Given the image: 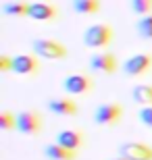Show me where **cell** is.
Returning <instances> with one entry per match:
<instances>
[{"label":"cell","instance_id":"6da1fadb","mask_svg":"<svg viewBox=\"0 0 152 160\" xmlns=\"http://www.w3.org/2000/svg\"><path fill=\"white\" fill-rule=\"evenodd\" d=\"M31 50L38 58H48V60H63L69 56V50L63 42L59 40H48V38H35L31 40Z\"/></svg>","mask_w":152,"mask_h":160},{"label":"cell","instance_id":"7a4b0ae2","mask_svg":"<svg viewBox=\"0 0 152 160\" xmlns=\"http://www.w3.org/2000/svg\"><path fill=\"white\" fill-rule=\"evenodd\" d=\"M113 36L115 31L108 23H94L83 31L81 40L88 48H106L113 42Z\"/></svg>","mask_w":152,"mask_h":160},{"label":"cell","instance_id":"3957f363","mask_svg":"<svg viewBox=\"0 0 152 160\" xmlns=\"http://www.w3.org/2000/svg\"><path fill=\"white\" fill-rule=\"evenodd\" d=\"M123 119V106L117 102H102L94 110V123L102 127H115Z\"/></svg>","mask_w":152,"mask_h":160},{"label":"cell","instance_id":"277c9868","mask_svg":"<svg viewBox=\"0 0 152 160\" xmlns=\"http://www.w3.org/2000/svg\"><path fill=\"white\" fill-rule=\"evenodd\" d=\"M121 69L127 77H142V75L152 71V54H148V52L134 54V56H129L123 62Z\"/></svg>","mask_w":152,"mask_h":160},{"label":"cell","instance_id":"5b68a950","mask_svg":"<svg viewBox=\"0 0 152 160\" xmlns=\"http://www.w3.org/2000/svg\"><path fill=\"white\" fill-rule=\"evenodd\" d=\"M42 114L38 110H21L17 112V131L21 135H38L42 131Z\"/></svg>","mask_w":152,"mask_h":160},{"label":"cell","instance_id":"8992f818","mask_svg":"<svg viewBox=\"0 0 152 160\" xmlns=\"http://www.w3.org/2000/svg\"><path fill=\"white\" fill-rule=\"evenodd\" d=\"M94 88V79L86 73H73V75H67L63 79V89L69 96H81L92 92Z\"/></svg>","mask_w":152,"mask_h":160},{"label":"cell","instance_id":"52a82bcc","mask_svg":"<svg viewBox=\"0 0 152 160\" xmlns=\"http://www.w3.org/2000/svg\"><path fill=\"white\" fill-rule=\"evenodd\" d=\"M119 156L125 160H152V146L144 142H125L119 146Z\"/></svg>","mask_w":152,"mask_h":160},{"label":"cell","instance_id":"ba28073f","mask_svg":"<svg viewBox=\"0 0 152 160\" xmlns=\"http://www.w3.org/2000/svg\"><path fill=\"white\" fill-rule=\"evenodd\" d=\"M90 69L102 75H113L119 69V60L113 52H94L90 56Z\"/></svg>","mask_w":152,"mask_h":160},{"label":"cell","instance_id":"9c48e42d","mask_svg":"<svg viewBox=\"0 0 152 160\" xmlns=\"http://www.w3.org/2000/svg\"><path fill=\"white\" fill-rule=\"evenodd\" d=\"M29 19L40 23H50L59 19V6L50 2H29Z\"/></svg>","mask_w":152,"mask_h":160},{"label":"cell","instance_id":"30bf717a","mask_svg":"<svg viewBox=\"0 0 152 160\" xmlns=\"http://www.w3.org/2000/svg\"><path fill=\"white\" fill-rule=\"evenodd\" d=\"M13 71L17 75H38L40 58L35 54H17V56H13Z\"/></svg>","mask_w":152,"mask_h":160},{"label":"cell","instance_id":"8fae6325","mask_svg":"<svg viewBox=\"0 0 152 160\" xmlns=\"http://www.w3.org/2000/svg\"><path fill=\"white\" fill-rule=\"evenodd\" d=\"M54 143H59V146L71 150V152H77L86 143V135H83L81 129H63V131L56 133Z\"/></svg>","mask_w":152,"mask_h":160},{"label":"cell","instance_id":"7c38bea8","mask_svg":"<svg viewBox=\"0 0 152 160\" xmlns=\"http://www.w3.org/2000/svg\"><path fill=\"white\" fill-rule=\"evenodd\" d=\"M46 108L52 114H59V117H73L77 114V102L71 100L69 96H59V98H50L46 102Z\"/></svg>","mask_w":152,"mask_h":160},{"label":"cell","instance_id":"4fadbf2b","mask_svg":"<svg viewBox=\"0 0 152 160\" xmlns=\"http://www.w3.org/2000/svg\"><path fill=\"white\" fill-rule=\"evenodd\" d=\"M44 158L48 160H77V152L63 148L59 143H48L44 146Z\"/></svg>","mask_w":152,"mask_h":160},{"label":"cell","instance_id":"5bb4252c","mask_svg":"<svg viewBox=\"0 0 152 160\" xmlns=\"http://www.w3.org/2000/svg\"><path fill=\"white\" fill-rule=\"evenodd\" d=\"M131 98H134V102L142 104V108L152 106V85H148V83H138V85H134Z\"/></svg>","mask_w":152,"mask_h":160},{"label":"cell","instance_id":"9a60e30c","mask_svg":"<svg viewBox=\"0 0 152 160\" xmlns=\"http://www.w3.org/2000/svg\"><path fill=\"white\" fill-rule=\"evenodd\" d=\"M0 11L4 12L6 17H17V19H21V17H27L29 15V2H4V4L0 6Z\"/></svg>","mask_w":152,"mask_h":160},{"label":"cell","instance_id":"2e32d148","mask_svg":"<svg viewBox=\"0 0 152 160\" xmlns=\"http://www.w3.org/2000/svg\"><path fill=\"white\" fill-rule=\"evenodd\" d=\"M71 6H73V11L77 15H96L102 8L100 0H73Z\"/></svg>","mask_w":152,"mask_h":160},{"label":"cell","instance_id":"e0dca14e","mask_svg":"<svg viewBox=\"0 0 152 160\" xmlns=\"http://www.w3.org/2000/svg\"><path fill=\"white\" fill-rule=\"evenodd\" d=\"M135 31L142 40H150L152 42V15H146V17H140L138 23H135Z\"/></svg>","mask_w":152,"mask_h":160},{"label":"cell","instance_id":"ac0fdd59","mask_svg":"<svg viewBox=\"0 0 152 160\" xmlns=\"http://www.w3.org/2000/svg\"><path fill=\"white\" fill-rule=\"evenodd\" d=\"M0 129L2 131H13L17 129V114L11 110H0Z\"/></svg>","mask_w":152,"mask_h":160},{"label":"cell","instance_id":"d6986e66","mask_svg":"<svg viewBox=\"0 0 152 160\" xmlns=\"http://www.w3.org/2000/svg\"><path fill=\"white\" fill-rule=\"evenodd\" d=\"M129 8L140 15V17H146V15H152V0H131L129 2Z\"/></svg>","mask_w":152,"mask_h":160},{"label":"cell","instance_id":"ffe728a7","mask_svg":"<svg viewBox=\"0 0 152 160\" xmlns=\"http://www.w3.org/2000/svg\"><path fill=\"white\" fill-rule=\"evenodd\" d=\"M138 119H140L142 125H146L148 129H152V106L140 108V112H138Z\"/></svg>","mask_w":152,"mask_h":160},{"label":"cell","instance_id":"44dd1931","mask_svg":"<svg viewBox=\"0 0 152 160\" xmlns=\"http://www.w3.org/2000/svg\"><path fill=\"white\" fill-rule=\"evenodd\" d=\"M8 71H13V56L2 52L0 54V73H8Z\"/></svg>","mask_w":152,"mask_h":160},{"label":"cell","instance_id":"7402d4cb","mask_svg":"<svg viewBox=\"0 0 152 160\" xmlns=\"http://www.w3.org/2000/svg\"><path fill=\"white\" fill-rule=\"evenodd\" d=\"M111 160H125V158H121V156H117V158H111Z\"/></svg>","mask_w":152,"mask_h":160}]
</instances>
